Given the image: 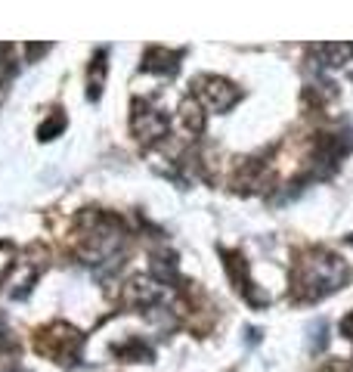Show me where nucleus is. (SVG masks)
Masks as SVG:
<instances>
[{"mask_svg": "<svg viewBox=\"0 0 353 372\" xmlns=\"http://www.w3.org/2000/svg\"><path fill=\"white\" fill-rule=\"evenodd\" d=\"M127 301L134 307H140V310H155L158 304H164V298H168V285L161 282V279H149V276H136L127 282Z\"/></svg>", "mask_w": 353, "mask_h": 372, "instance_id": "obj_4", "label": "nucleus"}, {"mask_svg": "<svg viewBox=\"0 0 353 372\" xmlns=\"http://www.w3.org/2000/svg\"><path fill=\"white\" fill-rule=\"evenodd\" d=\"M84 236H81V248H78V257L90 267H106V264H121L118 257L124 252V227L121 220L106 217V214H84L81 217Z\"/></svg>", "mask_w": 353, "mask_h": 372, "instance_id": "obj_1", "label": "nucleus"}, {"mask_svg": "<svg viewBox=\"0 0 353 372\" xmlns=\"http://www.w3.org/2000/svg\"><path fill=\"white\" fill-rule=\"evenodd\" d=\"M13 264H16V245H13V242H6V239H0V282L10 276Z\"/></svg>", "mask_w": 353, "mask_h": 372, "instance_id": "obj_11", "label": "nucleus"}, {"mask_svg": "<svg viewBox=\"0 0 353 372\" xmlns=\"http://www.w3.org/2000/svg\"><path fill=\"white\" fill-rule=\"evenodd\" d=\"M341 332L347 335V338H353V313H350V317H347V320H344V323H341Z\"/></svg>", "mask_w": 353, "mask_h": 372, "instance_id": "obj_14", "label": "nucleus"}, {"mask_svg": "<svg viewBox=\"0 0 353 372\" xmlns=\"http://www.w3.org/2000/svg\"><path fill=\"white\" fill-rule=\"evenodd\" d=\"M90 84H87V96L90 99H99V93H103V81H106V53L99 50L96 56H93V62H90Z\"/></svg>", "mask_w": 353, "mask_h": 372, "instance_id": "obj_7", "label": "nucleus"}, {"mask_svg": "<svg viewBox=\"0 0 353 372\" xmlns=\"http://www.w3.org/2000/svg\"><path fill=\"white\" fill-rule=\"evenodd\" d=\"M6 345H13V338H10V326H6V320L0 317V348H6Z\"/></svg>", "mask_w": 353, "mask_h": 372, "instance_id": "obj_13", "label": "nucleus"}, {"mask_svg": "<svg viewBox=\"0 0 353 372\" xmlns=\"http://www.w3.org/2000/svg\"><path fill=\"white\" fill-rule=\"evenodd\" d=\"M143 69L149 71H174L177 69V53H164V50H149L146 53V62H143Z\"/></svg>", "mask_w": 353, "mask_h": 372, "instance_id": "obj_8", "label": "nucleus"}, {"mask_svg": "<svg viewBox=\"0 0 353 372\" xmlns=\"http://www.w3.org/2000/svg\"><path fill=\"white\" fill-rule=\"evenodd\" d=\"M319 372H347V366H344V363H329V366H322Z\"/></svg>", "mask_w": 353, "mask_h": 372, "instance_id": "obj_15", "label": "nucleus"}, {"mask_svg": "<svg viewBox=\"0 0 353 372\" xmlns=\"http://www.w3.org/2000/svg\"><path fill=\"white\" fill-rule=\"evenodd\" d=\"M115 354H118L121 360H136V363H149V360H152V348L143 345V341H127V345H118V348H115Z\"/></svg>", "mask_w": 353, "mask_h": 372, "instance_id": "obj_9", "label": "nucleus"}, {"mask_svg": "<svg viewBox=\"0 0 353 372\" xmlns=\"http://www.w3.org/2000/svg\"><path fill=\"white\" fill-rule=\"evenodd\" d=\"M226 270H229V276H233L236 289L245 292V295H248L251 301H254V295H251V279H248V270H245V257H242V255L226 252Z\"/></svg>", "mask_w": 353, "mask_h": 372, "instance_id": "obj_6", "label": "nucleus"}, {"mask_svg": "<svg viewBox=\"0 0 353 372\" xmlns=\"http://www.w3.org/2000/svg\"><path fill=\"white\" fill-rule=\"evenodd\" d=\"M62 131H66V115H62V112H53V115H50V118L44 121V124L38 127V137H41V140L47 143V140L59 137Z\"/></svg>", "mask_w": 353, "mask_h": 372, "instance_id": "obj_10", "label": "nucleus"}, {"mask_svg": "<svg viewBox=\"0 0 353 372\" xmlns=\"http://www.w3.org/2000/svg\"><path fill=\"white\" fill-rule=\"evenodd\" d=\"M25 53H28V59H41V56H44V53H50V44H28L25 47Z\"/></svg>", "mask_w": 353, "mask_h": 372, "instance_id": "obj_12", "label": "nucleus"}, {"mask_svg": "<svg viewBox=\"0 0 353 372\" xmlns=\"http://www.w3.org/2000/svg\"><path fill=\"white\" fill-rule=\"evenodd\" d=\"M131 127H134V134H136V137H140L143 143H149V140L164 137V131H168V118H164L158 109H152V106L134 103Z\"/></svg>", "mask_w": 353, "mask_h": 372, "instance_id": "obj_5", "label": "nucleus"}, {"mask_svg": "<svg viewBox=\"0 0 353 372\" xmlns=\"http://www.w3.org/2000/svg\"><path fill=\"white\" fill-rule=\"evenodd\" d=\"M196 96L201 99V106H208V109L226 112L229 106L239 99V90H236L229 81H223V78H199V81H196Z\"/></svg>", "mask_w": 353, "mask_h": 372, "instance_id": "obj_3", "label": "nucleus"}, {"mask_svg": "<svg viewBox=\"0 0 353 372\" xmlns=\"http://www.w3.org/2000/svg\"><path fill=\"white\" fill-rule=\"evenodd\" d=\"M31 345H34V350H38L41 357H47V360L71 363V360H78V354H81L84 335L78 332L75 326H69V323H50V326L34 332Z\"/></svg>", "mask_w": 353, "mask_h": 372, "instance_id": "obj_2", "label": "nucleus"}]
</instances>
